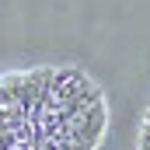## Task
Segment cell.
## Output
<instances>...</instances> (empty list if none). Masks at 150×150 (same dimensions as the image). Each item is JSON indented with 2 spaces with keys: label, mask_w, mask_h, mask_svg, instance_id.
I'll return each mask as SVG.
<instances>
[{
  "label": "cell",
  "mask_w": 150,
  "mask_h": 150,
  "mask_svg": "<svg viewBox=\"0 0 150 150\" xmlns=\"http://www.w3.org/2000/svg\"><path fill=\"white\" fill-rule=\"evenodd\" d=\"M18 147H21L18 133H7V129H0V150H18Z\"/></svg>",
  "instance_id": "1"
}]
</instances>
